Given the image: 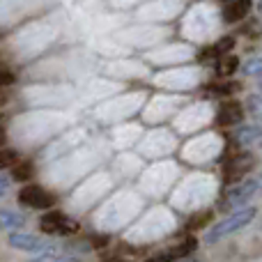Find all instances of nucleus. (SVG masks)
Masks as SVG:
<instances>
[{
  "label": "nucleus",
  "mask_w": 262,
  "mask_h": 262,
  "mask_svg": "<svg viewBox=\"0 0 262 262\" xmlns=\"http://www.w3.org/2000/svg\"><path fill=\"white\" fill-rule=\"evenodd\" d=\"M232 90H235V85H219V88H214V92H216V95H230Z\"/></svg>",
  "instance_id": "obj_18"
},
{
  "label": "nucleus",
  "mask_w": 262,
  "mask_h": 262,
  "mask_svg": "<svg viewBox=\"0 0 262 262\" xmlns=\"http://www.w3.org/2000/svg\"><path fill=\"white\" fill-rule=\"evenodd\" d=\"M237 67H239V60H237L235 55L223 53L221 58H219L216 72H219V76H230V74H235V72H237Z\"/></svg>",
  "instance_id": "obj_11"
},
{
  "label": "nucleus",
  "mask_w": 262,
  "mask_h": 262,
  "mask_svg": "<svg viewBox=\"0 0 262 262\" xmlns=\"http://www.w3.org/2000/svg\"><path fill=\"white\" fill-rule=\"evenodd\" d=\"M7 189H9V180H7V177L0 175V198H3V195L7 193Z\"/></svg>",
  "instance_id": "obj_19"
},
{
  "label": "nucleus",
  "mask_w": 262,
  "mask_h": 262,
  "mask_svg": "<svg viewBox=\"0 0 262 262\" xmlns=\"http://www.w3.org/2000/svg\"><path fill=\"white\" fill-rule=\"evenodd\" d=\"M255 191H258V180H249V182H242V184L232 186V189L226 193V198L221 200V209L242 207V205H246L251 198H253Z\"/></svg>",
  "instance_id": "obj_5"
},
{
  "label": "nucleus",
  "mask_w": 262,
  "mask_h": 262,
  "mask_svg": "<svg viewBox=\"0 0 262 262\" xmlns=\"http://www.w3.org/2000/svg\"><path fill=\"white\" fill-rule=\"evenodd\" d=\"M3 101H5V99H3V95H0V106H3Z\"/></svg>",
  "instance_id": "obj_21"
},
{
  "label": "nucleus",
  "mask_w": 262,
  "mask_h": 262,
  "mask_svg": "<svg viewBox=\"0 0 262 262\" xmlns=\"http://www.w3.org/2000/svg\"><path fill=\"white\" fill-rule=\"evenodd\" d=\"M12 177H14V180H18V182L30 180V177H32V163H28V161H16V163L12 166Z\"/></svg>",
  "instance_id": "obj_14"
},
{
  "label": "nucleus",
  "mask_w": 262,
  "mask_h": 262,
  "mask_svg": "<svg viewBox=\"0 0 262 262\" xmlns=\"http://www.w3.org/2000/svg\"><path fill=\"white\" fill-rule=\"evenodd\" d=\"M244 74H246V76H258V74H260V60L258 58H251L249 62L244 64Z\"/></svg>",
  "instance_id": "obj_16"
},
{
  "label": "nucleus",
  "mask_w": 262,
  "mask_h": 262,
  "mask_svg": "<svg viewBox=\"0 0 262 262\" xmlns=\"http://www.w3.org/2000/svg\"><path fill=\"white\" fill-rule=\"evenodd\" d=\"M26 226V216L14 209H0V230L3 232H12L18 230V228Z\"/></svg>",
  "instance_id": "obj_9"
},
{
  "label": "nucleus",
  "mask_w": 262,
  "mask_h": 262,
  "mask_svg": "<svg viewBox=\"0 0 262 262\" xmlns=\"http://www.w3.org/2000/svg\"><path fill=\"white\" fill-rule=\"evenodd\" d=\"M193 246H195L193 239H184V242H180L177 246H172V249H166L163 253L154 255L152 262H175V260H182V258H186V255L193 251Z\"/></svg>",
  "instance_id": "obj_7"
},
{
  "label": "nucleus",
  "mask_w": 262,
  "mask_h": 262,
  "mask_svg": "<svg viewBox=\"0 0 262 262\" xmlns=\"http://www.w3.org/2000/svg\"><path fill=\"white\" fill-rule=\"evenodd\" d=\"M14 81V76L9 72H5V69H0V88H5V85H9V83Z\"/></svg>",
  "instance_id": "obj_17"
},
{
  "label": "nucleus",
  "mask_w": 262,
  "mask_h": 262,
  "mask_svg": "<svg viewBox=\"0 0 262 262\" xmlns=\"http://www.w3.org/2000/svg\"><path fill=\"white\" fill-rule=\"evenodd\" d=\"M5 138H7V134H5V129H3V127H0V145H3V143H5Z\"/></svg>",
  "instance_id": "obj_20"
},
{
  "label": "nucleus",
  "mask_w": 262,
  "mask_h": 262,
  "mask_svg": "<svg viewBox=\"0 0 262 262\" xmlns=\"http://www.w3.org/2000/svg\"><path fill=\"white\" fill-rule=\"evenodd\" d=\"M18 200H21V205H26L30 209H49L55 203L51 191H46L44 186H37V184L23 186L21 193H18Z\"/></svg>",
  "instance_id": "obj_4"
},
{
  "label": "nucleus",
  "mask_w": 262,
  "mask_h": 262,
  "mask_svg": "<svg viewBox=\"0 0 262 262\" xmlns=\"http://www.w3.org/2000/svg\"><path fill=\"white\" fill-rule=\"evenodd\" d=\"M242 118H244V108H242L239 101H223L221 108H219V124H223V127H230V124H237L242 122Z\"/></svg>",
  "instance_id": "obj_6"
},
{
  "label": "nucleus",
  "mask_w": 262,
  "mask_h": 262,
  "mask_svg": "<svg viewBox=\"0 0 262 262\" xmlns=\"http://www.w3.org/2000/svg\"><path fill=\"white\" fill-rule=\"evenodd\" d=\"M237 143L239 145H253L260 140V129L253 127V124H246V127H242L239 131H237Z\"/></svg>",
  "instance_id": "obj_12"
},
{
  "label": "nucleus",
  "mask_w": 262,
  "mask_h": 262,
  "mask_svg": "<svg viewBox=\"0 0 262 262\" xmlns=\"http://www.w3.org/2000/svg\"><path fill=\"white\" fill-rule=\"evenodd\" d=\"M30 262H81L76 258V255H69V253H53V251H49V253H39V258L30 260Z\"/></svg>",
  "instance_id": "obj_13"
},
{
  "label": "nucleus",
  "mask_w": 262,
  "mask_h": 262,
  "mask_svg": "<svg viewBox=\"0 0 262 262\" xmlns=\"http://www.w3.org/2000/svg\"><path fill=\"white\" fill-rule=\"evenodd\" d=\"M255 214H258V209H255V207H242V209H237V212L228 214L221 223H216V226L207 232V237H205V239H207V244H219V242L226 239L228 235H235L237 230L246 228L251 221H253Z\"/></svg>",
  "instance_id": "obj_1"
},
{
  "label": "nucleus",
  "mask_w": 262,
  "mask_h": 262,
  "mask_svg": "<svg viewBox=\"0 0 262 262\" xmlns=\"http://www.w3.org/2000/svg\"><path fill=\"white\" fill-rule=\"evenodd\" d=\"M7 244L16 251H23V253H49V251H55L53 244L39 239L35 235H28V232H12L7 237Z\"/></svg>",
  "instance_id": "obj_2"
},
{
  "label": "nucleus",
  "mask_w": 262,
  "mask_h": 262,
  "mask_svg": "<svg viewBox=\"0 0 262 262\" xmlns=\"http://www.w3.org/2000/svg\"><path fill=\"white\" fill-rule=\"evenodd\" d=\"M39 228H41V232H46V235H74V232L78 230L76 223L60 212L44 214V216L39 219Z\"/></svg>",
  "instance_id": "obj_3"
},
{
  "label": "nucleus",
  "mask_w": 262,
  "mask_h": 262,
  "mask_svg": "<svg viewBox=\"0 0 262 262\" xmlns=\"http://www.w3.org/2000/svg\"><path fill=\"white\" fill-rule=\"evenodd\" d=\"M16 161L18 159H16V152H14V149H0V170L12 168Z\"/></svg>",
  "instance_id": "obj_15"
},
{
  "label": "nucleus",
  "mask_w": 262,
  "mask_h": 262,
  "mask_svg": "<svg viewBox=\"0 0 262 262\" xmlns=\"http://www.w3.org/2000/svg\"><path fill=\"white\" fill-rule=\"evenodd\" d=\"M251 166H253L251 157H235V159H230V163L226 166V177L237 180V177L246 175V170H249Z\"/></svg>",
  "instance_id": "obj_10"
},
{
  "label": "nucleus",
  "mask_w": 262,
  "mask_h": 262,
  "mask_svg": "<svg viewBox=\"0 0 262 262\" xmlns=\"http://www.w3.org/2000/svg\"><path fill=\"white\" fill-rule=\"evenodd\" d=\"M115 262H122V260H115Z\"/></svg>",
  "instance_id": "obj_22"
},
{
  "label": "nucleus",
  "mask_w": 262,
  "mask_h": 262,
  "mask_svg": "<svg viewBox=\"0 0 262 262\" xmlns=\"http://www.w3.org/2000/svg\"><path fill=\"white\" fill-rule=\"evenodd\" d=\"M251 12V0H230L223 9V18L228 23H237L242 18H246V14Z\"/></svg>",
  "instance_id": "obj_8"
}]
</instances>
